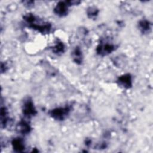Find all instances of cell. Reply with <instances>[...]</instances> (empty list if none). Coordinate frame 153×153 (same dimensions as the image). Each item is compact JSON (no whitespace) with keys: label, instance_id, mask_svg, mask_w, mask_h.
I'll use <instances>...</instances> for the list:
<instances>
[{"label":"cell","instance_id":"6da1fadb","mask_svg":"<svg viewBox=\"0 0 153 153\" xmlns=\"http://www.w3.org/2000/svg\"><path fill=\"white\" fill-rule=\"evenodd\" d=\"M24 20L29 25L30 27H32L35 30H37L39 32L47 34L49 33L51 29V26L48 23L41 22L38 21V19L34 16L30 14H28L24 17Z\"/></svg>","mask_w":153,"mask_h":153},{"label":"cell","instance_id":"7a4b0ae2","mask_svg":"<svg viewBox=\"0 0 153 153\" xmlns=\"http://www.w3.org/2000/svg\"><path fill=\"white\" fill-rule=\"evenodd\" d=\"M115 50V45L111 42L102 40L96 48V52L100 56H106Z\"/></svg>","mask_w":153,"mask_h":153},{"label":"cell","instance_id":"3957f363","mask_svg":"<svg viewBox=\"0 0 153 153\" xmlns=\"http://www.w3.org/2000/svg\"><path fill=\"white\" fill-rule=\"evenodd\" d=\"M70 112V108L69 106L57 108L52 109L50 112V116L55 120H64Z\"/></svg>","mask_w":153,"mask_h":153},{"label":"cell","instance_id":"277c9868","mask_svg":"<svg viewBox=\"0 0 153 153\" xmlns=\"http://www.w3.org/2000/svg\"><path fill=\"white\" fill-rule=\"evenodd\" d=\"M23 114L27 117H31L36 114V111L32 100L27 98L24 101L22 108Z\"/></svg>","mask_w":153,"mask_h":153},{"label":"cell","instance_id":"5b68a950","mask_svg":"<svg viewBox=\"0 0 153 153\" xmlns=\"http://www.w3.org/2000/svg\"><path fill=\"white\" fill-rule=\"evenodd\" d=\"M70 4L68 2H59L54 8V13L59 16H64L68 13V8Z\"/></svg>","mask_w":153,"mask_h":153},{"label":"cell","instance_id":"8992f818","mask_svg":"<svg viewBox=\"0 0 153 153\" xmlns=\"http://www.w3.org/2000/svg\"><path fill=\"white\" fill-rule=\"evenodd\" d=\"M117 82L124 88H130L132 86L131 76L129 74L123 75L118 78Z\"/></svg>","mask_w":153,"mask_h":153},{"label":"cell","instance_id":"52a82bcc","mask_svg":"<svg viewBox=\"0 0 153 153\" xmlns=\"http://www.w3.org/2000/svg\"><path fill=\"white\" fill-rule=\"evenodd\" d=\"M30 129L31 128L29 124L25 121L22 120L17 124V130L18 131V132L23 134H26L29 133Z\"/></svg>","mask_w":153,"mask_h":153},{"label":"cell","instance_id":"ba28073f","mask_svg":"<svg viewBox=\"0 0 153 153\" xmlns=\"http://www.w3.org/2000/svg\"><path fill=\"white\" fill-rule=\"evenodd\" d=\"M12 145L14 150L16 152H22L25 148L23 140L20 138L14 139L12 141Z\"/></svg>","mask_w":153,"mask_h":153},{"label":"cell","instance_id":"9c48e42d","mask_svg":"<svg viewBox=\"0 0 153 153\" xmlns=\"http://www.w3.org/2000/svg\"><path fill=\"white\" fill-rule=\"evenodd\" d=\"M139 28L143 33L149 32L151 29V24L146 20H142L139 22Z\"/></svg>","mask_w":153,"mask_h":153},{"label":"cell","instance_id":"30bf717a","mask_svg":"<svg viewBox=\"0 0 153 153\" xmlns=\"http://www.w3.org/2000/svg\"><path fill=\"white\" fill-rule=\"evenodd\" d=\"M72 55L75 62H76L78 64H80L82 62V52L79 47H77L74 49L72 53Z\"/></svg>","mask_w":153,"mask_h":153},{"label":"cell","instance_id":"8fae6325","mask_svg":"<svg viewBox=\"0 0 153 153\" xmlns=\"http://www.w3.org/2000/svg\"><path fill=\"white\" fill-rule=\"evenodd\" d=\"M8 121V112L5 107H2L1 109V124L2 127H5Z\"/></svg>","mask_w":153,"mask_h":153},{"label":"cell","instance_id":"7c38bea8","mask_svg":"<svg viewBox=\"0 0 153 153\" xmlns=\"http://www.w3.org/2000/svg\"><path fill=\"white\" fill-rule=\"evenodd\" d=\"M65 46L62 42H58L53 47V51L54 53L61 54L64 51Z\"/></svg>","mask_w":153,"mask_h":153},{"label":"cell","instance_id":"4fadbf2b","mask_svg":"<svg viewBox=\"0 0 153 153\" xmlns=\"http://www.w3.org/2000/svg\"><path fill=\"white\" fill-rule=\"evenodd\" d=\"M98 10L94 7H90L87 10V15L89 18H95L98 14Z\"/></svg>","mask_w":153,"mask_h":153}]
</instances>
